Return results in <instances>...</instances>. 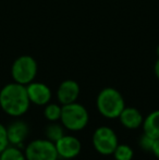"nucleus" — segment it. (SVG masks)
<instances>
[{
  "label": "nucleus",
  "mask_w": 159,
  "mask_h": 160,
  "mask_svg": "<svg viewBox=\"0 0 159 160\" xmlns=\"http://www.w3.org/2000/svg\"><path fill=\"white\" fill-rule=\"evenodd\" d=\"M31 101L25 85L17 82L4 85L0 91V107L8 116L19 118L28 111Z\"/></svg>",
  "instance_id": "1"
},
{
  "label": "nucleus",
  "mask_w": 159,
  "mask_h": 160,
  "mask_svg": "<svg viewBox=\"0 0 159 160\" xmlns=\"http://www.w3.org/2000/svg\"><path fill=\"white\" fill-rule=\"evenodd\" d=\"M96 106L102 117L107 119L119 118L125 108V101L119 91L112 87H106L98 94Z\"/></svg>",
  "instance_id": "2"
},
{
  "label": "nucleus",
  "mask_w": 159,
  "mask_h": 160,
  "mask_svg": "<svg viewBox=\"0 0 159 160\" xmlns=\"http://www.w3.org/2000/svg\"><path fill=\"white\" fill-rule=\"evenodd\" d=\"M60 121L64 128L72 132H77L84 130L88 124L89 114L84 106L75 101L62 106Z\"/></svg>",
  "instance_id": "3"
},
{
  "label": "nucleus",
  "mask_w": 159,
  "mask_h": 160,
  "mask_svg": "<svg viewBox=\"0 0 159 160\" xmlns=\"http://www.w3.org/2000/svg\"><path fill=\"white\" fill-rule=\"evenodd\" d=\"M37 62L31 56H21L13 62L11 75L14 82L22 85H28L34 82L37 74Z\"/></svg>",
  "instance_id": "4"
},
{
  "label": "nucleus",
  "mask_w": 159,
  "mask_h": 160,
  "mask_svg": "<svg viewBox=\"0 0 159 160\" xmlns=\"http://www.w3.org/2000/svg\"><path fill=\"white\" fill-rule=\"evenodd\" d=\"M92 143L98 154L102 156H109L113 154L119 144V141L112 128L102 125L95 130L92 137Z\"/></svg>",
  "instance_id": "5"
},
{
  "label": "nucleus",
  "mask_w": 159,
  "mask_h": 160,
  "mask_svg": "<svg viewBox=\"0 0 159 160\" xmlns=\"http://www.w3.org/2000/svg\"><path fill=\"white\" fill-rule=\"evenodd\" d=\"M26 160H58L55 143L47 138L34 139L27 144L24 150Z\"/></svg>",
  "instance_id": "6"
},
{
  "label": "nucleus",
  "mask_w": 159,
  "mask_h": 160,
  "mask_svg": "<svg viewBox=\"0 0 159 160\" xmlns=\"http://www.w3.org/2000/svg\"><path fill=\"white\" fill-rule=\"evenodd\" d=\"M58 156L64 159H73L80 155L82 143L77 137L72 135H63L55 143Z\"/></svg>",
  "instance_id": "7"
},
{
  "label": "nucleus",
  "mask_w": 159,
  "mask_h": 160,
  "mask_svg": "<svg viewBox=\"0 0 159 160\" xmlns=\"http://www.w3.org/2000/svg\"><path fill=\"white\" fill-rule=\"evenodd\" d=\"M27 95L31 103L36 106H46L50 102L51 91L46 84L40 82H32L26 85Z\"/></svg>",
  "instance_id": "8"
},
{
  "label": "nucleus",
  "mask_w": 159,
  "mask_h": 160,
  "mask_svg": "<svg viewBox=\"0 0 159 160\" xmlns=\"http://www.w3.org/2000/svg\"><path fill=\"white\" fill-rule=\"evenodd\" d=\"M80 96V85L73 80H66L59 85L57 98L61 106L75 102Z\"/></svg>",
  "instance_id": "9"
},
{
  "label": "nucleus",
  "mask_w": 159,
  "mask_h": 160,
  "mask_svg": "<svg viewBox=\"0 0 159 160\" xmlns=\"http://www.w3.org/2000/svg\"><path fill=\"white\" fill-rule=\"evenodd\" d=\"M28 133H30L28 125L22 120L13 121L12 123H10L7 127V134H8L9 144L17 146V147H19V145H23Z\"/></svg>",
  "instance_id": "10"
},
{
  "label": "nucleus",
  "mask_w": 159,
  "mask_h": 160,
  "mask_svg": "<svg viewBox=\"0 0 159 160\" xmlns=\"http://www.w3.org/2000/svg\"><path fill=\"white\" fill-rule=\"evenodd\" d=\"M120 123L127 130H137L142 127L144 117L138 109L134 107H125L119 116Z\"/></svg>",
  "instance_id": "11"
},
{
  "label": "nucleus",
  "mask_w": 159,
  "mask_h": 160,
  "mask_svg": "<svg viewBox=\"0 0 159 160\" xmlns=\"http://www.w3.org/2000/svg\"><path fill=\"white\" fill-rule=\"evenodd\" d=\"M143 133L149 137L159 138V110L152 111L143 121Z\"/></svg>",
  "instance_id": "12"
},
{
  "label": "nucleus",
  "mask_w": 159,
  "mask_h": 160,
  "mask_svg": "<svg viewBox=\"0 0 159 160\" xmlns=\"http://www.w3.org/2000/svg\"><path fill=\"white\" fill-rule=\"evenodd\" d=\"M63 135H66L64 134V127L57 122H50L45 128V136L52 143L59 141Z\"/></svg>",
  "instance_id": "13"
},
{
  "label": "nucleus",
  "mask_w": 159,
  "mask_h": 160,
  "mask_svg": "<svg viewBox=\"0 0 159 160\" xmlns=\"http://www.w3.org/2000/svg\"><path fill=\"white\" fill-rule=\"evenodd\" d=\"M0 160H26V157L17 146L9 144L0 154Z\"/></svg>",
  "instance_id": "14"
},
{
  "label": "nucleus",
  "mask_w": 159,
  "mask_h": 160,
  "mask_svg": "<svg viewBox=\"0 0 159 160\" xmlns=\"http://www.w3.org/2000/svg\"><path fill=\"white\" fill-rule=\"evenodd\" d=\"M61 111H62V106L58 105V103L49 102L45 106L44 116L49 122H57L61 118Z\"/></svg>",
  "instance_id": "15"
},
{
  "label": "nucleus",
  "mask_w": 159,
  "mask_h": 160,
  "mask_svg": "<svg viewBox=\"0 0 159 160\" xmlns=\"http://www.w3.org/2000/svg\"><path fill=\"white\" fill-rule=\"evenodd\" d=\"M112 155L116 160H132L134 156V152L133 148L127 144H118Z\"/></svg>",
  "instance_id": "16"
},
{
  "label": "nucleus",
  "mask_w": 159,
  "mask_h": 160,
  "mask_svg": "<svg viewBox=\"0 0 159 160\" xmlns=\"http://www.w3.org/2000/svg\"><path fill=\"white\" fill-rule=\"evenodd\" d=\"M9 145L8 134H7V127L0 123V154Z\"/></svg>",
  "instance_id": "17"
},
{
  "label": "nucleus",
  "mask_w": 159,
  "mask_h": 160,
  "mask_svg": "<svg viewBox=\"0 0 159 160\" xmlns=\"http://www.w3.org/2000/svg\"><path fill=\"white\" fill-rule=\"evenodd\" d=\"M155 139L149 137L148 135L144 134L143 133L142 137L140 138V146L143 148L144 150H147V152H151L152 150V146H153V143Z\"/></svg>",
  "instance_id": "18"
},
{
  "label": "nucleus",
  "mask_w": 159,
  "mask_h": 160,
  "mask_svg": "<svg viewBox=\"0 0 159 160\" xmlns=\"http://www.w3.org/2000/svg\"><path fill=\"white\" fill-rule=\"evenodd\" d=\"M151 152H153V155L156 157V158L159 159V138H156L155 141H154Z\"/></svg>",
  "instance_id": "19"
},
{
  "label": "nucleus",
  "mask_w": 159,
  "mask_h": 160,
  "mask_svg": "<svg viewBox=\"0 0 159 160\" xmlns=\"http://www.w3.org/2000/svg\"><path fill=\"white\" fill-rule=\"evenodd\" d=\"M154 72H155L156 78H157L158 80H159V58L157 59V61H156L155 67H154Z\"/></svg>",
  "instance_id": "20"
},
{
  "label": "nucleus",
  "mask_w": 159,
  "mask_h": 160,
  "mask_svg": "<svg viewBox=\"0 0 159 160\" xmlns=\"http://www.w3.org/2000/svg\"><path fill=\"white\" fill-rule=\"evenodd\" d=\"M157 53H158V56H159V47L157 48Z\"/></svg>",
  "instance_id": "21"
}]
</instances>
